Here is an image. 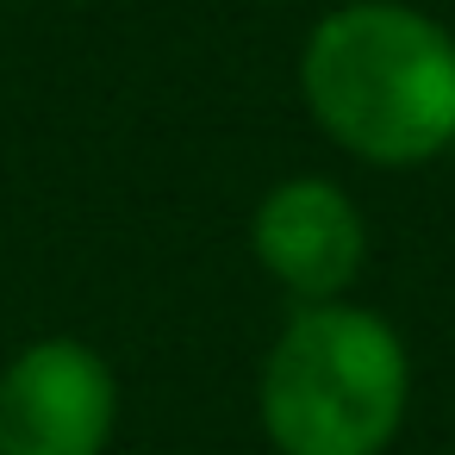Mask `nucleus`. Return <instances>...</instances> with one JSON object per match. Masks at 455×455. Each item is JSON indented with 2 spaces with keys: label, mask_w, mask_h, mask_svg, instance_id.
I'll return each instance as SVG.
<instances>
[{
  "label": "nucleus",
  "mask_w": 455,
  "mask_h": 455,
  "mask_svg": "<svg viewBox=\"0 0 455 455\" xmlns=\"http://www.w3.org/2000/svg\"><path fill=\"white\" fill-rule=\"evenodd\" d=\"M306 119L368 169L455 150V32L411 0H337L299 44Z\"/></svg>",
  "instance_id": "obj_1"
},
{
  "label": "nucleus",
  "mask_w": 455,
  "mask_h": 455,
  "mask_svg": "<svg viewBox=\"0 0 455 455\" xmlns=\"http://www.w3.org/2000/svg\"><path fill=\"white\" fill-rule=\"evenodd\" d=\"M411 411V349L374 306H293L256 374L275 455H387Z\"/></svg>",
  "instance_id": "obj_2"
},
{
  "label": "nucleus",
  "mask_w": 455,
  "mask_h": 455,
  "mask_svg": "<svg viewBox=\"0 0 455 455\" xmlns=\"http://www.w3.org/2000/svg\"><path fill=\"white\" fill-rule=\"evenodd\" d=\"M119 374L88 337H32L0 368V455H107Z\"/></svg>",
  "instance_id": "obj_3"
},
{
  "label": "nucleus",
  "mask_w": 455,
  "mask_h": 455,
  "mask_svg": "<svg viewBox=\"0 0 455 455\" xmlns=\"http://www.w3.org/2000/svg\"><path fill=\"white\" fill-rule=\"evenodd\" d=\"M250 256L293 306L349 299L368 268V219L343 181L287 175L250 212Z\"/></svg>",
  "instance_id": "obj_4"
}]
</instances>
